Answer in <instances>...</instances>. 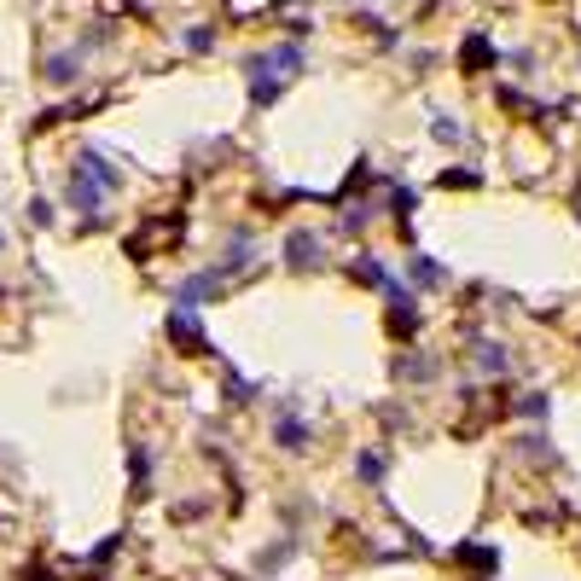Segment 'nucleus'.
<instances>
[{"mask_svg": "<svg viewBox=\"0 0 581 581\" xmlns=\"http://www.w3.org/2000/svg\"><path fill=\"white\" fill-rule=\"evenodd\" d=\"M117 186H122V175H117L111 163H105V151H93V146H88V151H76V157H70V210H82V215H88V227L105 215V198H111Z\"/></svg>", "mask_w": 581, "mask_h": 581, "instance_id": "obj_1", "label": "nucleus"}, {"mask_svg": "<svg viewBox=\"0 0 581 581\" xmlns=\"http://www.w3.org/2000/svg\"><path fill=\"white\" fill-rule=\"evenodd\" d=\"M296 70H303V47H296V41L274 47V53H250V58H244L250 105H256V111H268V105L279 99V88H285V82H291Z\"/></svg>", "mask_w": 581, "mask_h": 581, "instance_id": "obj_2", "label": "nucleus"}, {"mask_svg": "<svg viewBox=\"0 0 581 581\" xmlns=\"http://www.w3.org/2000/svg\"><path fill=\"white\" fill-rule=\"evenodd\" d=\"M169 337H175L186 355H210V337H203V326H198L192 308H175V314H169Z\"/></svg>", "mask_w": 581, "mask_h": 581, "instance_id": "obj_3", "label": "nucleus"}, {"mask_svg": "<svg viewBox=\"0 0 581 581\" xmlns=\"http://www.w3.org/2000/svg\"><path fill=\"white\" fill-rule=\"evenodd\" d=\"M308 436H314V431H308V419L285 401V413L274 419V442H279V448H291V453H303V448H308Z\"/></svg>", "mask_w": 581, "mask_h": 581, "instance_id": "obj_4", "label": "nucleus"}, {"mask_svg": "<svg viewBox=\"0 0 581 581\" xmlns=\"http://www.w3.org/2000/svg\"><path fill=\"white\" fill-rule=\"evenodd\" d=\"M285 268H296V274L320 268V239H314V233H291L285 239Z\"/></svg>", "mask_w": 581, "mask_h": 581, "instance_id": "obj_5", "label": "nucleus"}, {"mask_svg": "<svg viewBox=\"0 0 581 581\" xmlns=\"http://www.w3.org/2000/svg\"><path fill=\"white\" fill-rule=\"evenodd\" d=\"M215 285H222V268H203V274H192V279H186V285L175 291V303L198 314V308H203V296H210Z\"/></svg>", "mask_w": 581, "mask_h": 581, "instance_id": "obj_6", "label": "nucleus"}, {"mask_svg": "<svg viewBox=\"0 0 581 581\" xmlns=\"http://www.w3.org/2000/svg\"><path fill=\"white\" fill-rule=\"evenodd\" d=\"M76 76H82V47H76V53H53V58H47V82H53V88H70Z\"/></svg>", "mask_w": 581, "mask_h": 581, "instance_id": "obj_7", "label": "nucleus"}, {"mask_svg": "<svg viewBox=\"0 0 581 581\" xmlns=\"http://www.w3.org/2000/svg\"><path fill=\"white\" fill-rule=\"evenodd\" d=\"M460 65H465V70H489V65H494V47H489V36H465V47H460Z\"/></svg>", "mask_w": 581, "mask_h": 581, "instance_id": "obj_8", "label": "nucleus"}, {"mask_svg": "<svg viewBox=\"0 0 581 581\" xmlns=\"http://www.w3.org/2000/svg\"><path fill=\"white\" fill-rule=\"evenodd\" d=\"M419 332V314H413V296L389 303V337H413Z\"/></svg>", "mask_w": 581, "mask_h": 581, "instance_id": "obj_9", "label": "nucleus"}, {"mask_svg": "<svg viewBox=\"0 0 581 581\" xmlns=\"http://www.w3.org/2000/svg\"><path fill=\"white\" fill-rule=\"evenodd\" d=\"M407 279H413V285H419V291H436V285H442V279H448V274H442V268H436V262H431V256H413V262H407Z\"/></svg>", "mask_w": 581, "mask_h": 581, "instance_id": "obj_10", "label": "nucleus"}, {"mask_svg": "<svg viewBox=\"0 0 581 581\" xmlns=\"http://www.w3.org/2000/svg\"><path fill=\"white\" fill-rule=\"evenodd\" d=\"M129 471H134V494H146V489H151V448H146V442L129 453Z\"/></svg>", "mask_w": 581, "mask_h": 581, "instance_id": "obj_11", "label": "nucleus"}, {"mask_svg": "<svg viewBox=\"0 0 581 581\" xmlns=\"http://www.w3.org/2000/svg\"><path fill=\"white\" fill-rule=\"evenodd\" d=\"M250 250H256V244H250V233H233V239H227V262H222V274H227V268H250Z\"/></svg>", "mask_w": 581, "mask_h": 581, "instance_id": "obj_12", "label": "nucleus"}, {"mask_svg": "<svg viewBox=\"0 0 581 581\" xmlns=\"http://www.w3.org/2000/svg\"><path fill=\"white\" fill-rule=\"evenodd\" d=\"M477 367H482V372H506V349H500L494 337H482V343H477Z\"/></svg>", "mask_w": 581, "mask_h": 581, "instance_id": "obj_13", "label": "nucleus"}, {"mask_svg": "<svg viewBox=\"0 0 581 581\" xmlns=\"http://www.w3.org/2000/svg\"><path fill=\"white\" fill-rule=\"evenodd\" d=\"M355 279H367V285H389V274H384L379 256H360V262H355Z\"/></svg>", "mask_w": 581, "mask_h": 581, "instance_id": "obj_14", "label": "nucleus"}, {"mask_svg": "<svg viewBox=\"0 0 581 581\" xmlns=\"http://www.w3.org/2000/svg\"><path fill=\"white\" fill-rule=\"evenodd\" d=\"M355 471H360V482H379V477H384V453H372V448H367V453L355 460Z\"/></svg>", "mask_w": 581, "mask_h": 581, "instance_id": "obj_15", "label": "nucleus"}, {"mask_svg": "<svg viewBox=\"0 0 581 581\" xmlns=\"http://www.w3.org/2000/svg\"><path fill=\"white\" fill-rule=\"evenodd\" d=\"M546 407H553V401H546L541 389H529V396H517V413H524V419H546Z\"/></svg>", "mask_w": 581, "mask_h": 581, "instance_id": "obj_16", "label": "nucleus"}, {"mask_svg": "<svg viewBox=\"0 0 581 581\" xmlns=\"http://www.w3.org/2000/svg\"><path fill=\"white\" fill-rule=\"evenodd\" d=\"M460 564H477V570H494V546H460Z\"/></svg>", "mask_w": 581, "mask_h": 581, "instance_id": "obj_17", "label": "nucleus"}, {"mask_svg": "<svg viewBox=\"0 0 581 581\" xmlns=\"http://www.w3.org/2000/svg\"><path fill=\"white\" fill-rule=\"evenodd\" d=\"M431 134L442 140V146H460V122H448V117H436V122H431Z\"/></svg>", "mask_w": 581, "mask_h": 581, "instance_id": "obj_18", "label": "nucleus"}, {"mask_svg": "<svg viewBox=\"0 0 581 581\" xmlns=\"http://www.w3.org/2000/svg\"><path fill=\"white\" fill-rule=\"evenodd\" d=\"M389 210H396V222H407V215H413V192L396 186V192H389Z\"/></svg>", "mask_w": 581, "mask_h": 581, "instance_id": "obj_19", "label": "nucleus"}, {"mask_svg": "<svg viewBox=\"0 0 581 581\" xmlns=\"http://www.w3.org/2000/svg\"><path fill=\"white\" fill-rule=\"evenodd\" d=\"M401 379H436V360H401Z\"/></svg>", "mask_w": 581, "mask_h": 581, "instance_id": "obj_20", "label": "nucleus"}, {"mask_svg": "<svg viewBox=\"0 0 581 581\" xmlns=\"http://www.w3.org/2000/svg\"><path fill=\"white\" fill-rule=\"evenodd\" d=\"M227 401H233V407H244V401H250V384L239 379V372H227Z\"/></svg>", "mask_w": 581, "mask_h": 581, "instance_id": "obj_21", "label": "nucleus"}, {"mask_svg": "<svg viewBox=\"0 0 581 581\" xmlns=\"http://www.w3.org/2000/svg\"><path fill=\"white\" fill-rule=\"evenodd\" d=\"M482 175H477V169H448V175H442V186H477Z\"/></svg>", "mask_w": 581, "mask_h": 581, "instance_id": "obj_22", "label": "nucleus"}, {"mask_svg": "<svg viewBox=\"0 0 581 581\" xmlns=\"http://www.w3.org/2000/svg\"><path fill=\"white\" fill-rule=\"evenodd\" d=\"M29 222H36V227H53V203L36 198V203H29Z\"/></svg>", "mask_w": 581, "mask_h": 581, "instance_id": "obj_23", "label": "nucleus"}, {"mask_svg": "<svg viewBox=\"0 0 581 581\" xmlns=\"http://www.w3.org/2000/svg\"><path fill=\"white\" fill-rule=\"evenodd\" d=\"M186 47H192V53H210V47H215V29H192Z\"/></svg>", "mask_w": 581, "mask_h": 581, "instance_id": "obj_24", "label": "nucleus"}, {"mask_svg": "<svg viewBox=\"0 0 581 581\" xmlns=\"http://www.w3.org/2000/svg\"><path fill=\"white\" fill-rule=\"evenodd\" d=\"M29 581H53V576H47V570H36V576H29Z\"/></svg>", "mask_w": 581, "mask_h": 581, "instance_id": "obj_25", "label": "nucleus"}, {"mask_svg": "<svg viewBox=\"0 0 581 581\" xmlns=\"http://www.w3.org/2000/svg\"><path fill=\"white\" fill-rule=\"evenodd\" d=\"M0 244H6V233H0Z\"/></svg>", "mask_w": 581, "mask_h": 581, "instance_id": "obj_26", "label": "nucleus"}]
</instances>
